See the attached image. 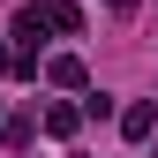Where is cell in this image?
Masks as SVG:
<instances>
[{
  "instance_id": "1",
  "label": "cell",
  "mask_w": 158,
  "mask_h": 158,
  "mask_svg": "<svg viewBox=\"0 0 158 158\" xmlns=\"http://www.w3.org/2000/svg\"><path fill=\"white\" fill-rule=\"evenodd\" d=\"M151 128H158V106H128L121 113V135H128V143H143Z\"/></svg>"
},
{
  "instance_id": "2",
  "label": "cell",
  "mask_w": 158,
  "mask_h": 158,
  "mask_svg": "<svg viewBox=\"0 0 158 158\" xmlns=\"http://www.w3.org/2000/svg\"><path fill=\"white\" fill-rule=\"evenodd\" d=\"M45 23H53V30H83V15H75L68 0H45Z\"/></svg>"
},
{
  "instance_id": "3",
  "label": "cell",
  "mask_w": 158,
  "mask_h": 158,
  "mask_svg": "<svg viewBox=\"0 0 158 158\" xmlns=\"http://www.w3.org/2000/svg\"><path fill=\"white\" fill-rule=\"evenodd\" d=\"M53 83H60V90H83V60H53Z\"/></svg>"
},
{
  "instance_id": "4",
  "label": "cell",
  "mask_w": 158,
  "mask_h": 158,
  "mask_svg": "<svg viewBox=\"0 0 158 158\" xmlns=\"http://www.w3.org/2000/svg\"><path fill=\"white\" fill-rule=\"evenodd\" d=\"M113 8H121V15H128V8H135V0H113Z\"/></svg>"
},
{
  "instance_id": "5",
  "label": "cell",
  "mask_w": 158,
  "mask_h": 158,
  "mask_svg": "<svg viewBox=\"0 0 158 158\" xmlns=\"http://www.w3.org/2000/svg\"><path fill=\"white\" fill-rule=\"evenodd\" d=\"M0 68H8V45H0Z\"/></svg>"
}]
</instances>
